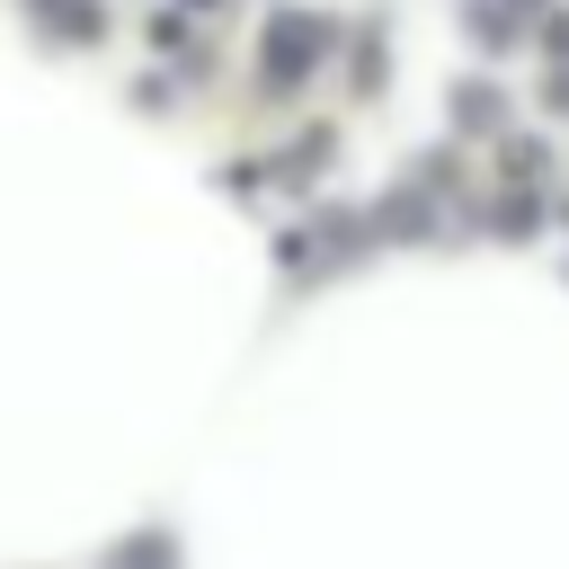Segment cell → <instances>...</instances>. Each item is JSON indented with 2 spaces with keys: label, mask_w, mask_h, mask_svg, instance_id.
<instances>
[{
  "label": "cell",
  "mask_w": 569,
  "mask_h": 569,
  "mask_svg": "<svg viewBox=\"0 0 569 569\" xmlns=\"http://www.w3.org/2000/svg\"><path fill=\"white\" fill-rule=\"evenodd\" d=\"M311 53H320V27L276 9V18H267V71H276V80H302V71H311Z\"/></svg>",
  "instance_id": "6da1fadb"
},
{
  "label": "cell",
  "mask_w": 569,
  "mask_h": 569,
  "mask_svg": "<svg viewBox=\"0 0 569 569\" xmlns=\"http://www.w3.org/2000/svg\"><path fill=\"white\" fill-rule=\"evenodd\" d=\"M107 569H178V542L169 533H133V542L107 551Z\"/></svg>",
  "instance_id": "7a4b0ae2"
},
{
  "label": "cell",
  "mask_w": 569,
  "mask_h": 569,
  "mask_svg": "<svg viewBox=\"0 0 569 569\" xmlns=\"http://www.w3.org/2000/svg\"><path fill=\"white\" fill-rule=\"evenodd\" d=\"M453 107H462V124H471V133H480V124H498V116H507V98H498V89H489V80H462V89H453Z\"/></svg>",
  "instance_id": "3957f363"
},
{
  "label": "cell",
  "mask_w": 569,
  "mask_h": 569,
  "mask_svg": "<svg viewBox=\"0 0 569 569\" xmlns=\"http://www.w3.org/2000/svg\"><path fill=\"white\" fill-rule=\"evenodd\" d=\"M53 27H62L71 44H89V36H98V0H53Z\"/></svg>",
  "instance_id": "277c9868"
},
{
  "label": "cell",
  "mask_w": 569,
  "mask_h": 569,
  "mask_svg": "<svg viewBox=\"0 0 569 569\" xmlns=\"http://www.w3.org/2000/svg\"><path fill=\"white\" fill-rule=\"evenodd\" d=\"M551 53H569V18H551Z\"/></svg>",
  "instance_id": "5b68a950"
}]
</instances>
